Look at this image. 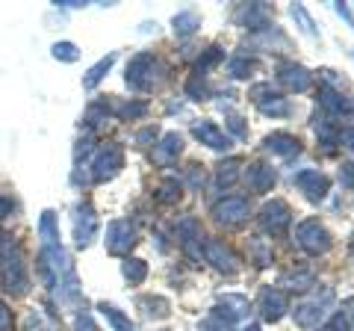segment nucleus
I'll return each instance as SVG.
<instances>
[{
  "instance_id": "55",
  "label": "nucleus",
  "mask_w": 354,
  "mask_h": 331,
  "mask_svg": "<svg viewBox=\"0 0 354 331\" xmlns=\"http://www.w3.org/2000/svg\"><path fill=\"white\" fill-rule=\"evenodd\" d=\"M242 331H263V328H260V323H248V325L242 328Z\"/></svg>"
},
{
  "instance_id": "31",
  "label": "nucleus",
  "mask_w": 354,
  "mask_h": 331,
  "mask_svg": "<svg viewBox=\"0 0 354 331\" xmlns=\"http://www.w3.org/2000/svg\"><path fill=\"white\" fill-rule=\"evenodd\" d=\"M186 98H192V101H209V98L216 95L213 83H209V74H189V80H186Z\"/></svg>"
},
{
  "instance_id": "24",
  "label": "nucleus",
  "mask_w": 354,
  "mask_h": 331,
  "mask_svg": "<svg viewBox=\"0 0 354 331\" xmlns=\"http://www.w3.org/2000/svg\"><path fill=\"white\" fill-rule=\"evenodd\" d=\"M278 287L283 290H313L316 287V275H313V269H286V272H281V281H278Z\"/></svg>"
},
{
  "instance_id": "4",
  "label": "nucleus",
  "mask_w": 354,
  "mask_h": 331,
  "mask_svg": "<svg viewBox=\"0 0 354 331\" xmlns=\"http://www.w3.org/2000/svg\"><path fill=\"white\" fill-rule=\"evenodd\" d=\"M124 169V148L118 142H106L95 151L92 163H88V181L92 184H106Z\"/></svg>"
},
{
  "instance_id": "44",
  "label": "nucleus",
  "mask_w": 354,
  "mask_h": 331,
  "mask_svg": "<svg viewBox=\"0 0 354 331\" xmlns=\"http://www.w3.org/2000/svg\"><path fill=\"white\" fill-rule=\"evenodd\" d=\"M92 151H95V136L92 134H86L83 139H77V145H74V166H80V160H86Z\"/></svg>"
},
{
  "instance_id": "18",
  "label": "nucleus",
  "mask_w": 354,
  "mask_h": 331,
  "mask_svg": "<svg viewBox=\"0 0 354 331\" xmlns=\"http://www.w3.org/2000/svg\"><path fill=\"white\" fill-rule=\"evenodd\" d=\"M278 83L286 92L301 95L313 86V74H310V69H304L301 62H281L278 65Z\"/></svg>"
},
{
  "instance_id": "42",
  "label": "nucleus",
  "mask_w": 354,
  "mask_h": 331,
  "mask_svg": "<svg viewBox=\"0 0 354 331\" xmlns=\"http://www.w3.org/2000/svg\"><path fill=\"white\" fill-rule=\"evenodd\" d=\"M227 136H230V139H245V136H248L245 118L236 116V113H230V116H227Z\"/></svg>"
},
{
  "instance_id": "41",
  "label": "nucleus",
  "mask_w": 354,
  "mask_h": 331,
  "mask_svg": "<svg viewBox=\"0 0 354 331\" xmlns=\"http://www.w3.org/2000/svg\"><path fill=\"white\" fill-rule=\"evenodd\" d=\"M290 12H292V18L298 21V24H301V30L307 33V36H319V30H316V24H313V18L307 15V9H304L301 3H292V6H290Z\"/></svg>"
},
{
  "instance_id": "51",
  "label": "nucleus",
  "mask_w": 354,
  "mask_h": 331,
  "mask_svg": "<svg viewBox=\"0 0 354 331\" xmlns=\"http://www.w3.org/2000/svg\"><path fill=\"white\" fill-rule=\"evenodd\" d=\"M15 211V202L9 195H0V219H6V216H12Z\"/></svg>"
},
{
  "instance_id": "29",
  "label": "nucleus",
  "mask_w": 354,
  "mask_h": 331,
  "mask_svg": "<svg viewBox=\"0 0 354 331\" xmlns=\"http://www.w3.org/2000/svg\"><path fill=\"white\" fill-rule=\"evenodd\" d=\"M260 69V62L248 57V53H236V57L227 60V74L234 77V80H248V77H254Z\"/></svg>"
},
{
  "instance_id": "37",
  "label": "nucleus",
  "mask_w": 354,
  "mask_h": 331,
  "mask_svg": "<svg viewBox=\"0 0 354 331\" xmlns=\"http://www.w3.org/2000/svg\"><path fill=\"white\" fill-rule=\"evenodd\" d=\"M97 311H101V314L106 316V323L113 325L115 331H136V328H133V323H130V316H127L124 311H118L115 305H109V302H97Z\"/></svg>"
},
{
  "instance_id": "49",
  "label": "nucleus",
  "mask_w": 354,
  "mask_h": 331,
  "mask_svg": "<svg viewBox=\"0 0 354 331\" xmlns=\"http://www.w3.org/2000/svg\"><path fill=\"white\" fill-rule=\"evenodd\" d=\"M339 145L354 151V121H351V125H342L339 127Z\"/></svg>"
},
{
  "instance_id": "32",
  "label": "nucleus",
  "mask_w": 354,
  "mask_h": 331,
  "mask_svg": "<svg viewBox=\"0 0 354 331\" xmlns=\"http://www.w3.org/2000/svg\"><path fill=\"white\" fill-rule=\"evenodd\" d=\"M106 116H113V104L109 101H92L88 109L83 113V118H80V127H86L88 134H92L101 121H106Z\"/></svg>"
},
{
  "instance_id": "50",
  "label": "nucleus",
  "mask_w": 354,
  "mask_h": 331,
  "mask_svg": "<svg viewBox=\"0 0 354 331\" xmlns=\"http://www.w3.org/2000/svg\"><path fill=\"white\" fill-rule=\"evenodd\" d=\"M201 331H234V325H227V323H221L218 316H207L204 323H201Z\"/></svg>"
},
{
  "instance_id": "23",
  "label": "nucleus",
  "mask_w": 354,
  "mask_h": 331,
  "mask_svg": "<svg viewBox=\"0 0 354 331\" xmlns=\"http://www.w3.org/2000/svg\"><path fill=\"white\" fill-rule=\"evenodd\" d=\"M313 130H316L319 145H322L328 154L334 151V145H339V125H337V118H330L328 113H322V109L313 116Z\"/></svg>"
},
{
  "instance_id": "48",
  "label": "nucleus",
  "mask_w": 354,
  "mask_h": 331,
  "mask_svg": "<svg viewBox=\"0 0 354 331\" xmlns=\"http://www.w3.org/2000/svg\"><path fill=\"white\" fill-rule=\"evenodd\" d=\"M339 184L346 190H354V163H342L339 166Z\"/></svg>"
},
{
  "instance_id": "40",
  "label": "nucleus",
  "mask_w": 354,
  "mask_h": 331,
  "mask_svg": "<svg viewBox=\"0 0 354 331\" xmlns=\"http://www.w3.org/2000/svg\"><path fill=\"white\" fill-rule=\"evenodd\" d=\"M53 53V60H59V62H77L80 60V48L74 45V42H57V45L50 48Z\"/></svg>"
},
{
  "instance_id": "46",
  "label": "nucleus",
  "mask_w": 354,
  "mask_h": 331,
  "mask_svg": "<svg viewBox=\"0 0 354 331\" xmlns=\"http://www.w3.org/2000/svg\"><path fill=\"white\" fill-rule=\"evenodd\" d=\"M24 331H50V325L44 323V316L32 307V311L27 314V319H24Z\"/></svg>"
},
{
  "instance_id": "13",
  "label": "nucleus",
  "mask_w": 354,
  "mask_h": 331,
  "mask_svg": "<svg viewBox=\"0 0 354 331\" xmlns=\"http://www.w3.org/2000/svg\"><path fill=\"white\" fill-rule=\"evenodd\" d=\"M316 101H319V109L328 113L330 118H339V116L354 118V95H342L337 86L322 83L316 92Z\"/></svg>"
},
{
  "instance_id": "7",
  "label": "nucleus",
  "mask_w": 354,
  "mask_h": 331,
  "mask_svg": "<svg viewBox=\"0 0 354 331\" xmlns=\"http://www.w3.org/2000/svg\"><path fill=\"white\" fill-rule=\"evenodd\" d=\"M248 98H251L254 107H257L263 116L283 118V116H290V113H292V104L286 101V98H283L278 89H272V83H257V86H251V89H248Z\"/></svg>"
},
{
  "instance_id": "27",
  "label": "nucleus",
  "mask_w": 354,
  "mask_h": 331,
  "mask_svg": "<svg viewBox=\"0 0 354 331\" xmlns=\"http://www.w3.org/2000/svg\"><path fill=\"white\" fill-rule=\"evenodd\" d=\"M198 27H201V15L195 12V9H183V12H177L171 18V30L177 39H189L198 33Z\"/></svg>"
},
{
  "instance_id": "30",
  "label": "nucleus",
  "mask_w": 354,
  "mask_h": 331,
  "mask_svg": "<svg viewBox=\"0 0 354 331\" xmlns=\"http://www.w3.org/2000/svg\"><path fill=\"white\" fill-rule=\"evenodd\" d=\"M113 116L118 121H139L148 116V101H139V98H130V101L113 104Z\"/></svg>"
},
{
  "instance_id": "43",
  "label": "nucleus",
  "mask_w": 354,
  "mask_h": 331,
  "mask_svg": "<svg viewBox=\"0 0 354 331\" xmlns=\"http://www.w3.org/2000/svg\"><path fill=\"white\" fill-rule=\"evenodd\" d=\"M160 136H162V134H160L157 125H145V127L136 130V145H157Z\"/></svg>"
},
{
  "instance_id": "28",
  "label": "nucleus",
  "mask_w": 354,
  "mask_h": 331,
  "mask_svg": "<svg viewBox=\"0 0 354 331\" xmlns=\"http://www.w3.org/2000/svg\"><path fill=\"white\" fill-rule=\"evenodd\" d=\"M115 60H118V53H115V51H109L106 57H101V60H97V62L92 65V69H88V71L83 74V89H95V86L101 83V80H104V77H106L109 71H113Z\"/></svg>"
},
{
  "instance_id": "53",
  "label": "nucleus",
  "mask_w": 354,
  "mask_h": 331,
  "mask_svg": "<svg viewBox=\"0 0 354 331\" xmlns=\"http://www.w3.org/2000/svg\"><path fill=\"white\" fill-rule=\"evenodd\" d=\"M198 169H201L198 163L189 166V181H192V186H204V172H198Z\"/></svg>"
},
{
  "instance_id": "11",
  "label": "nucleus",
  "mask_w": 354,
  "mask_h": 331,
  "mask_svg": "<svg viewBox=\"0 0 354 331\" xmlns=\"http://www.w3.org/2000/svg\"><path fill=\"white\" fill-rule=\"evenodd\" d=\"M97 228H101V222H97L92 202H80L74 207V246L88 249L97 237Z\"/></svg>"
},
{
  "instance_id": "5",
  "label": "nucleus",
  "mask_w": 354,
  "mask_h": 331,
  "mask_svg": "<svg viewBox=\"0 0 354 331\" xmlns=\"http://www.w3.org/2000/svg\"><path fill=\"white\" fill-rule=\"evenodd\" d=\"M157 71H160V60L153 57L151 51H139L136 57H130V62H127L124 83L133 92H148V89H153V83H157V77H153Z\"/></svg>"
},
{
  "instance_id": "8",
  "label": "nucleus",
  "mask_w": 354,
  "mask_h": 331,
  "mask_svg": "<svg viewBox=\"0 0 354 331\" xmlns=\"http://www.w3.org/2000/svg\"><path fill=\"white\" fill-rule=\"evenodd\" d=\"M139 242V234H136V225L127 222V219H113L106 225V240L104 246L109 255L115 258H130V249Z\"/></svg>"
},
{
  "instance_id": "34",
  "label": "nucleus",
  "mask_w": 354,
  "mask_h": 331,
  "mask_svg": "<svg viewBox=\"0 0 354 331\" xmlns=\"http://www.w3.org/2000/svg\"><path fill=\"white\" fill-rule=\"evenodd\" d=\"M248 258H251V263H254L257 269H266V267H272L274 251H272V246H269L266 240L251 237V242H248Z\"/></svg>"
},
{
  "instance_id": "16",
  "label": "nucleus",
  "mask_w": 354,
  "mask_h": 331,
  "mask_svg": "<svg viewBox=\"0 0 354 331\" xmlns=\"http://www.w3.org/2000/svg\"><path fill=\"white\" fill-rule=\"evenodd\" d=\"M192 136L201 142V145L213 148V151H230V148H234V139L227 136V130L218 127L216 121H209V118L195 121V125H192Z\"/></svg>"
},
{
  "instance_id": "47",
  "label": "nucleus",
  "mask_w": 354,
  "mask_h": 331,
  "mask_svg": "<svg viewBox=\"0 0 354 331\" xmlns=\"http://www.w3.org/2000/svg\"><path fill=\"white\" fill-rule=\"evenodd\" d=\"M15 328V314L12 307H9L6 302H0V331H12Z\"/></svg>"
},
{
  "instance_id": "38",
  "label": "nucleus",
  "mask_w": 354,
  "mask_h": 331,
  "mask_svg": "<svg viewBox=\"0 0 354 331\" xmlns=\"http://www.w3.org/2000/svg\"><path fill=\"white\" fill-rule=\"evenodd\" d=\"M121 275H124L130 284H142L148 278V263L142 258H124V263H121Z\"/></svg>"
},
{
  "instance_id": "36",
  "label": "nucleus",
  "mask_w": 354,
  "mask_h": 331,
  "mask_svg": "<svg viewBox=\"0 0 354 331\" xmlns=\"http://www.w3.org/2000/svg\"><path fill=\"white\" fill-rule=\"evenodd\" d=\"M225 62V48H218V45H213V48H207L201 57L195 60V69H192V74H204L207 77V71H213L216 65H221Z\"/></svg>"
},
{
  "instance_id": "19",
  "label": "nucleus",
  "mask_w": 354,
  "mask_h": 331,
  "mask_svg": "<svg viewBox=\"0 0 354 331\" xmlns=\"http://www.w3.org/2000/svg\"><path fill=\"white\" fill-rule=\"evenodd\" d=\"M242 178H245V184H248L251 193L266 195V193L274 190V184H278V172H274L269 163L257 160V163H248V169L242 172Z\"/></svg>"
},
{
  "instance_id": "54",
  "label": "nucleus",
  "mask_w": 354,
  "mask_h": 331,
  "mask_svg": "<svg viewBox=\"0 0 354 331\" xmlns=\"http://www.w3.org/2000/svg\"><path fill=\"white\" fill-rule=\"evenodd\" d=\"M337 12H339L342 18H346V21H348V27H354V15L348 12V6H346V3H337Z\"/></svg>"
},
{
  "instance_id": "45",
  "label": "nucleus",
  "mask_w": 354,
  "mask_h": 331,
  "mask_svg": "<svg viewBox=\"0 0 354 331\" xmlns=\"http://www.w3.org/2000/svg\"><path fill=\"white\" fill-rule=\"evenodd\" d=\"M74 331H101V328H97L95 316L88 314L86 307H80V311H77V316H74Z\"/></svg>"
},
{
  "instance_id": "17",
  "label": "nucleus",
  "mask_w": 354,
  "mask_h": 331,
  "mask_svg": "<svg viewBox=\"0 0 354 331\" xmlns=\"http://www.w3.org/2000/svg\"><path fill=\"white\" fill-rule=\"evenodd\" d=\"M234 21L239 27H245L251 33H266V30H272V12H269V6L266 3H242L236 12H234Z\"/></svg>"
},
{
  "instance_id": "9",
  "label": "nucleus",
  "mask_w": 354,
  "mask_h": 331,
  "mask_svg": "<svg viewBox=\"0 0 354 331\" xmlns=\"http://www.w3.org/2000/svg\"><path fill=\"white\" fill-rule=\"evenodd\" d=\"M292 225V211L283 198H272L260 207V228L272 237H283Z\"/></svg>"
},
{
  "instance_id": "3",
  "label": "nucleus",
  "mask_w": 354,
  "mask_h": 331,
  "mask_svg": "<svg viewBox=\"0 0 354 331\" xmlns=\"http://www.w3.org/2000/svg\"><path fill=\"white\" fill-rule=\"evenodd\" d=\"M295 246L310 258H322L330 251V246H334V237H330V231L319 222L316 216H310L304 222H298V228H295Z\"/></svg>"
},
{
  "instance_id": "21",
  "label": "nucleus",
  "mask_w": 354,
  "mask_h": 331,
  "mask_svg": "<svg viewBox=\"0 0 354 331\" xmlns=\"http://www.w3.org/2000/svg\"><path fill=\"white\" fill-rule=\"evenodd\" d=\"M201 234H204V231H201V222H198V216H183L180 222L174 225V237H177V242H180V246L189 251V255H195V258H201V255L195 251V246H198V249L204 246Z\"/></svg>"
},
{
  "instance_id": "1",
  "label": "nucleus",
  "mask_w": 354,
  "mask_h": 331,
  "mask_svg": "<svg viewBox=\"0 0 354 331\" xmlns=\"http://www.w3.org/2000/svg\"><path fill=\"white\" fill-rule=\"evenodd\" d=\"M330 302H334V290H330L328 284L313 287V293H310L307 299H301V302L292 307L295 325H298V328H307V331H310V328H319V325L325 323Z\"/></svg>"
},
{
  "instance_id": "33",
  "label": "nucleus",
  "mask_w": 354,
  "mask_h": 331,
  "mask_svg": "<svg viewBox=\"0 0 354 331\" xmlns=\"http://www.w3.org/2000/svg\"><path fill=\"white\" fill-rule=\"evenodd\" d=\"M239 169H242V160H239V157L218 160V163H216V184L221 186V190L234 186V184H236V178H239Z\"/></svg>"
},
{
  "instance_id": "12",
  "label": "nucleus",
  "mask_w": 354,
  "mask_h": 331,
  "mask_svg": "<svg viewBox=\"0 0 354 331\" xmlns=\"http://www.w3.org/2000/svg\"><path fill=\"white\" fill-rule=\"evenodd\" d=\"M263 316V323H281V319L286 316V311H290V296H286V290H281V287H263L260 296H257V305H254Z\"/></svg>"
},
{
  "instance_id": "10",
  "label": "nucleus",
  "mask_w": 354,
  "mask_h": 331,
  "mask_svg": "<svg viewBox=\"0 0 354 331\" xmlns=\"http://www.w3.org/2000/svg\"><path fill=\"white\" fill-rule=\"evenodd\" d=\"M201 258H204L207 263H213V267H216L221 275H236V272H239V258H236V251L230 249L225 240H218V237H207V240H204Z\"/></svg>"
},
{
  "instance_id": "2",
  "label": "nucleus",
  "mask_w": 354,
  "mask_h": 331,
  "mask_svg": "<svg viewBox=\"0 0 354 331\" xmlns=\"http://www.w3.org/2000/svg\"><path fill=\"white\" fill-rule=\"evenodd\" d=\"M0 284H3V290L9 296H15V299L30 293V272H27L24 255H21L18 246H12L6 255H0Z\"/></svg>"
},
{
  "instance_id": "39",
  "label": "nucleus",
  "mask_w": 354,
  "mask_h": 331,
  "mask_svg": "<svg viewBox=\"0 0 354 331\" xmlns=\"http://www.w3.org/2000/svg\"><path fill=\"white\" fill-rule=\"evenodd\" d=\"M316 331H354V323H351V316L346 314V307H342V311H334V314H330Z\"/></svg>"
},
{
  "instance_id": "6",
  "label": "nucleus",
  "mask_w": 354,
  "mask_h": 331,
  "mask_svg": "<svg viewBox=\"0 0 354 331\" xmlns=\"http://www.w3.org/2000/svg\"><path fill=\"white\" fill-rule=\"evenodd\" d=\"M209 216H213L218 225H225V228H239L242 222H248L251 202L245 195H225V198H218V202L209 207Z\"/></svg>"
},
{
  "instance_id": "20",
  "label": "nucleus",
  "mask_w": 354,
  "mask_h": 331,
  "mask_svg": "<svg viewBox=\"0 0 354 331\" xmlns=\"http://www.w3.org/2000/svg\"><path fill=\"white\" fill-rule=\"evenodd\" d=\"M263 148L274 154V157H283V160H292L301 154V139L292 136L290 130H274V134H269L263 139Z\"/></svg>"
},
{
  "instance_id": "26",
  "label": "nucleus",
  "mask_w": 354,
  "mask_h": 331,
  "mask_svg": "<svg viewBox=\"0 0 354 331\" xmlns=\"http://www.w3.org/2000/svg\"><path fill=\"white\" fill-rule=\"evenodd\" d=\"M139 307H142V314H145L148 319H165L171 314V302L165 299V296H160V293L139 296Z\"/></svg>"
},
{
  "instance_id": "56",
  "label": "nucleus",
  "mask_w": 354,
  "mask_h": 331,
  "mask_svg": "<svg viewBox=\"0 0 354 331\" xmlns=\"http://www.w3.org/2000/svg\"><path fill=\"white\" fill-rule=\"evenodd\" d=\"M351 255H354V242H351Z\"/></svg>"
},
{
  "instance_id": "25",
  "label": "nucleus",
  "mask_w": 354,
  "mask_h": 331,
  "mask_svg": "<svg viewBox=\"0 0 354 331\" xmlns=\"http://www.w3.org/2000/svg\"><path fill=\"white\" fill-rule=\"evenodd\" d=\"M157 202L160 204H165V207H171V204H177L183 198V181L177 178V175H165V178L157 184Z\"/></svg>"
},
{
  "instance_id": "15",
  "label": "nucleus",
  "mask_w": 354,
  "mask_h": 331,
  "mask_svg": "<svg viewBox=\"0 0 354 331\" xmlns=\"http://www.w3.org/2000/svg\"><path fill=\"white\" fill-rule=\"evenodd\" d=\"M251 311H254V305L245 299V296L225 293V296H218V302L213 307V316H218L221 323H227V325H234V323H239V319H248Z\"/></svg>"
},
{
  "instance_id": "52",
  "label": "nucleus",
  "mask_w": 354,
  "mask_h": 331,
  "mask_svg": "<svg viewBox=\"0 0 354 331\" xmlns=\"http://www.w3.org/2000/svg\"><path fill=\"white\" fill-rule=\"evenodd\" d=\"M15 242H12V234H9L6 228H0V255H6L9 249H12Z\"/></svg>"
},
{
  "instance_id": "14",
  "label": "nucleus",
  "mask_w": 354,
  "mask_h": 331,
  "mask_svg": "<svg viewBox=\"0 0 354 331\" xmlns=\"http://www.w3.org/2000/svg\"><path fill=\"white\" fill-rule=\"evenodd\" d=\"M292 184L298 186V190L304 193L307 202H325L328 193H330V178L325 172H319V169H301V172H295L292 175Z\"/></svg>"
},
{
  "instance_id": "22",
  "label": "nucleus",
  "mask_w": 354,
  "mask_h": 331,
  "mask_svg": "<svg viewBox=\"0 0 354 331\" xmlns=\"http://www.w3.org/2000/svg\"><path fill=\"white\" fill-rule=\"evenodd\" d=\"M183 154V136L177 134V130H171V134H162L160 136V142L153 145V163L157 166H171L177 157Z\"/></svg>"
},
{
  "instance_id": "35",
  "label": "nucleus",
  "mask_w": 354,
  "mask_h": 331,
  "mask_svg": "<svg viewBox=\"0 0 354 331\" xmlns=\"http://www.w3.org/2000/svg\"><path fill=\"white\" fill-rule=\"evenodd\" d=\"M39 240L41 246H57L59 240V225H57V213L53 211H44L41 219H39Z\"/></svg>"
}]
</instances>
